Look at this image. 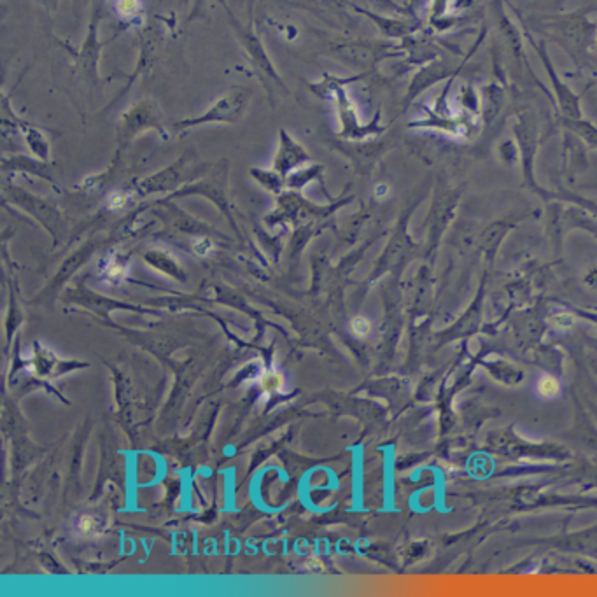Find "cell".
Wrapping results in <instances>:
<instances>
[{"label":"cell","mask_w":597,"mask_h":597,"mask_svg":"<svg viewBox=\"0 0 597 597\" xmlns=\"http://www.w3.org/2000/svg\"><path fill=\"white\" fill-rule=\"evenodd\" d=\"M351 330L356 337H366L370 333V330H372V324H370V321L366 317H354L351 323Z\"/></svg>","instance_id":"cell-5"},{"label":"cell","mask_w":597,"mask_h":597,"mask_svg":"<svg viewBox=\"0 0 597 597\" xmlns=\"http://www.w3.org/2000/svg\"><path fill=\"white\" fill-rule=\"evenodd\" d=\"M538 394H540L543 400H554L561 393V382L555 379L554 375H543L538 380Z\"/></svg>","instance_id":"cell-2"},{"label":"cell","mask_w":597,"mask_h":597,"mask_svg":"<svg viewBox=\"0 0 597 597\" xmlns=\"http://www.w3.org/2000/svg\"><path fill=\"white\" fill-rule=\"evenodd\" d=\"M76 531H78L81 536H85V538L95 536V534L100 531L99 519H97L95 515H81V517L76 520Z\"/></svg>","instance_id":"cell-3"},{"label":"cell","mask_w":597,"mask_h":597,"mask_svg":"<svg viewBox=\"0 0 597 597\" xmlns=\"http://www.w3.org/2000/svg\"><path fill=\"white\" fill-rule=\"evenodd\" d=\"M282 382H284V380H282V375H277V373H274V375H268V377H265V380H263V386H265V389H268V391H279V389L282 387Z\"/></svg>","instance_id":"cell-6"},{"label":"cell","mask_w":597,"mask_h":597,"mask_svg":"<svg viewBox=\"0 0 597 597\" xmlns=\"http://www.w3.org/2000/svg\"><path fill=\"white\" fill-rule=\"evenodd\" d=\"M125 204H127V198H125V195H121V193H114L111 200H109V207L114 209V211H120V209L125 207Z\"/></svg>","instance_id":"cell-8"},{"label":"cell","mask_w":597,"mask_h":597,"mask_svg":"<svg viewBox=\"0 0 597 597\" xmlns=\"http://www.w3.org/2000/svg\"><path fill=\"white\" fill-rule=\"evenodd\" d=\"M573 317L568 316V314H559V316H555L552 319V324H554L555 328H561V330H568L573 326Z\"/></svg>","instance_id":"cell-7"},{"label":"cell","mask_w":597,"mask_h":597,"mask_svg":"<svg viewBox=\"0 0 597 597\" xmlns=\"http://www.w3.org/2000/svg\"><path fill=\"white\" fill-rule=\"evenodd\" d=\"M141 8V0H116V13L125 20L135 18L141 13Z\"/></svg>","instance_id":"cell-4"},{"label":"cell","mask_w":597,"mask_h":597,"mask_svg":"<svg viewBox=\"0 0 597 597\" xmlns=\"http://www.w3.org/2000/svg\"><path fill=\"white\" fill-rule=\"evenodd\" d=\"M251 99V93L235 92L230 93L225 99H221L218 102V106L214 107L212 111L205 114L204 118L195 121H184L179 123V127H188V125H200L205 121H237L240 118V114L244 113L247 102Z\"/></svg>","instance_id":"cell-1"}]
</instances>
